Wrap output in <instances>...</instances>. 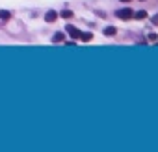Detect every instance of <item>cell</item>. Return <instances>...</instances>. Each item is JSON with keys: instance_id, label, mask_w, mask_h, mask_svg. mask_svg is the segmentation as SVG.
Listing matches in <instances>:
<instances>
[{"instance_id": "6da1fadb", "label": "cell", "mask_w": 158, "mask_h": 152, "mask_svg": "<svg viewBox=\"0 0 158 152\" xmlns=\"http://www.w3.org/2000/svg\"><path fill=\"white\" fill-rule=\"evenodd\" d=\"M115 15H117L119 19H123V21H128V19L134 17V11H132V10H119Z\"/></svg>"}, {"instance_id": "7a4b0ae2", "label": "cell", "mask_w": 158, "mask_h": 152, "mask_svg": "<svg viewBox=\"0 0 158 152\" xmlns=\"http://www.w3.org/2000/svg\"><path fill=\"white\" fill-rule=\"evenodd\" d=\"M67 32H69V35H71V37H74V39H78V37H80V34H82L78 28H74V26H71V24L67 26Z\"/></svg>"}, {"instance_id": "3957f363", "label": "cell", "mask_w": 158, "mask_h": 152, "mask_svg": "<svg viewBox=\"0 0 158 152\" xmlns=\"http://www.w3.org/2000/svg\"><path fill=\"white\" fill-rule=\"evenodd\" d=\"M56 19H58V15H56V11H48V13L45 15V21H47V22H54Z\"/></svg>"}, {"instance_id": "277c9868", "label": "cell", "mask_w": 158, "mask_h": 152, "mask_svg": "<svg viewBox=\"0 0 158 152\" xmlns=\"http://www.w3.org/2000/svg\"><path fill=\"white\" fill-rule=\"evenodd\" d=\"M65 39V35L61 34V32H58V34H54V37H52V41L54 43H60V41H63Z\"/></svg>"}, {"instance_id": "5b68a950", "label": "cell", "mask_w": 158, "mask_h": 152, "mask_svg": "<svg viewBox=\"0 0 158 152\" xmlns=\"http://www.w3.org/2000/svg\"><path fill=\"white\" fill-rule=\"evenodd\" d=\"M104 35H115V28H114V26H108V28L104 30Z\"/></svg>"}, {"instance_id": "8992f818", "label": "cell", "mask_w": 158, "mask_h": 152, "mask_svg": "<svg viewBox=\"0 0 158 152\" xmlns=\"http://www.w3.org/2000/svg\"><path fill=\"white\" fill-rule=\"evenodd\" d=\"M134 17L141 21V19H145V17H147V13H145V11H138V13H134Z\"/></svg>"}, {"instance_id": "52a82bcc", "label": "cell", "mask_w": 158, "mask_h": 152, "mask_svg": "<svg viewBox=\"0 0 158 152\" xmlns=\"http://www.w3.org/2000/svg\"><path fill=\"white\" fill-rule=\"evenodd\" d=\"M91 37H93L91 34H80V39L82 41H91Z\"/></svg>"}, {"instance_id": "ba28073f", "label": "cell", "mask_w": 158, "mask_h": 152, "mask_svg": "<svg viewBox=\"0 0 158 152\" xmlns=\"http://www.w3.org/2000/svg\"><path fill=\"white\" fill-rule=\"evenodd\" d=\"M61 17H63V19H71V17H73V11H69V10H67V11H61Z\"/></svg>"}, {"instance_id": "9c48e42d", "label": "cell", "mask_w": 158, "mask_h": 152, "mask_svg": "<svg viewBox=\"0 0 158 152\" xmlns=\"http://www.w3.org/2000/svg\"><path fill=\"white\" fill-rule=\"evenodd\" d=\"M0 17H2V19H10V11H0Z\"/></svg>"}, {"instance_id": "30bf717a", "label": "cell", "mask_w": 158, "mask_h": 152, "mask_svg": "<svg viewBox=\"0 0 158 152\" xmlns=\"http://www.w3.org/2000/svg\"><path fill=\"white\" fill-rule=\"evenodd\" d=\"M149 39L151 41H156V34H149Z\"/></svg>"}, {"instance_id": "8fae6325", "label": "cell", "mask_w": 158, "mask_h": 152, "mask_svg": "<svg viewBox=\"0 0 158 152\" xmlns=\"http://www.w3.org/2000/svg\"><path fill=\"white\" fill-rule=\"evenodd\" d=\"M121 2H130V0H121Z\"/></svg>"}]
</instances>
